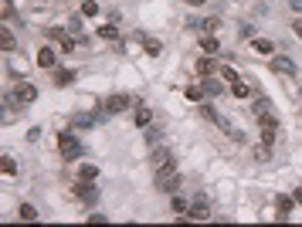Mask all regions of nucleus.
Wrapping results in <instances>:
<instances>
[{
	"label": "nucleus",
	"instance_id": "obj_34",
	"mask_svg": "<svg viewBox=\"0 0 302 227\" xmlns=\"http://www.w3.org/2000/svg\"><path fill=\"white\" fill-rule=\"evenodd\" d=\"M61 51H65V55H72V51H75V41L65 38V41H61Z\"/></svg>",
	"mask_w": 302,
	"mask_h": 227
},
{
	"label": "nucleus",
	"instance_id": "obj_8",
	"mask_svg": "<svg viewBox=\"0 0 302 227\" xmlns=\"http://www.w3.org/2000/svg\"><path fill=\"white\" fill-rule=\"evenodd\" d=\"M251 51H255V55L272 58V55H275V41H268V38H251Z\"/></svg>",
	"mask_w": 302,
	"mask_h": 227
},
{
	"label": "nucleus",
	"instance_id": "obj_21",
	"mask_svg": "<svg viewBox=\"0 0 302 227\" xmlns=\"http://www.w3.org/2000/svg\"><path fill=\"white\" fill-rule=\"evenodd\" d=\"M143 51H146L150 58H156L160 51H163V44H160V41H153V38H143Z\"/></svg>",
	"mask_w": 302,
	"mask_h": 227
},
{
	"label": "nucleus",
	"instance_id": "obj_2",
	"mask_svg": "<svg viewBox=\"0 0 302 227\" xmlns=\"http://www.w3.org/2000/svg\"><path fill=\"white\" fill-rule=\"evenodd\" d=\"M58 152H61L65 159H78V156H82V143H78L72 133H58Z\"/></svg>",
	"mask_w": 302,
	"mask_h": 227
},
{
	"label": "nucleus",
	"instance_id": "obj_22",
	"mask_svg": "<svg viewBox=\"0 0 302 227\" xmlns=\"http://www.w3.org/2000/svg\"><path fill=\"white\" fill-rule=\"evenodd\" d=\"M204 92L214 98V95H221L224 88H221V81H217V78H210V75H207V78H204Z\"/></svg>",
	"mask_w": 302,
	"mask_h": 227
},
{
	"label": "nucleus",
	"instance_id": "obj_12",
	"mask_svg": "<svg viewBox=\"0 0 302 227\" xmlns=\"http://www.w3.org/2000/svg\"><path fill=\"white\" fill-rule=\"evenodd\" d=\"M173 156H170V150H153V156H150V163H153V170H160V166H167Z\"/></svg>",
	"mask_w": 302,
	"mask_h": 227
},
{
	"label": "nucleus",
	"instance_id": "obj_11",
	"mask_svg": "<svg viewBox=\"0 0 302 227\" xmlns=\"http://www.w3.org/2000/svg\"><path fill=\"white\" fill-rule=\"evenodd\" d=\"M0 48L10 55V51H17V41H14V34H10V27H0Z\"/></svg>",
	"mask_w": 302,
	"mask_h": 227
},
{
	"label": "nucleus",
	"instance_id": "obj_18",
	"mask_svg": "<svg viewBox=\"0 0 302 227\" xmlns=\"http://www.w3.org/2000/svg\"><path fill=\"white\" fill-rule=\"evenodd\" d=\"M217 24H221L217 17H207V20H194V27H201L204 34H214V31H217Z\"/></svg>",
	"mask_w": 302,
	"mask_h": 227
},
{
	"label": "nucleus",
	"instance_id": "obj_31",
	"mask_svg": "<svg viewBox=\"0 0 302 227\" xmlns=\"http://www.w3.org/2000/svg\"><path fill=\"white\" fill-rule=\"evenodd\" d=\"M0 166H3V173H7V176H17V163H14L10 156H3V163H0Z\"/></svg>",
	"mask_w": 302,
	"mask_h": 227
},
{
	"label": "nucleus",
	"instance_id": "obj_29",
	"mask_svg": "<svg viewBox=\"0 0 302 227\" xmlns=\"http://www.w3.org/2000/svg\"><path fill=\"white\" fill-rule=\"evenodd\" d=\"M44 34H48V41H58V44H61L65 38H68V31H61V27H48Z\"/></svg>",
	"mask_w": 302,
	"mask_h": 227
},
{
	"label": "nucleus",
	"instance_id": "obj_6",
	"mask_svg": "<svg viewBox=\"0 0 302 227\" xmlns=\"http://www.w3.org/2000/svg\"><path fill=\"white\" fill-rule=\"evenodd\" d=\"M75 197L85 200V204H95L99 200V190L92 187V180H82V183H75Z\"/></svg>",
	"mask_w": 302,
	"mask_h": 227
},
{
	"label": "nucleus",
	"instance_id": "obj_25",
	"mask_svg": "<svg viewBox=\"0 0 302 227\" xmlns=\"http://www.w3.org/2000/svg\"><path fill=\"white\" fill-rule=\"evenodd\" d=\"M204 95H207L204 92V85H187V98L190 102H204Z\"/></svg>",
	"mask_w": 302,
	"mask_h": 227
},
{
	"label": "nucleus",
	"instance_id": "obj_23",
	"mask_svg": "<svg viewBox=\"0 0 302 227\" xmlns=\"http://www.w3.org/2000/svg\"><path fill=\"white\" fill-rule=\"evenodd\" d=\"M275 136H279V129H275V126H262V133H258V139H262L265 146H272V143H275Z\"/></svg>",
	"mask_w": 302,
	"mask_h": 227
},
{
	"label": "nucleus",
	"instance_id": "obj_3",
	"mask_svg": "<svg viewBox=\"0 0 302 227\" xmlns=\"http://www.w3.org/2000/svg\"><path fill=\"white\" fill-rule=\"evenodd\" d=\"M132 105H139V102L129 98V95H109V98H105V112H126Z\"/></svg>",
	"mask_w": 302,
	"mask_h": 227
},
{
	"label": "nucleus",
	"instance_id": "obj_28",
	"mask_svg": "<svg viewBox=\"0 0 302 227\" xmlns=\"http://www.w3.org/2000/svg\"><path fill=\"white\" fill-rule=\"evenodd\" d=\"M268 109H272V102H268V98H255V105H251V115L258 119V115L268 112Z\"/></svg>",
	"mask_w": 302,
	"mask_h": 227
},
{
	"label": "nucleus",
	"instance_id": "obj_5",
	"mask_svg": "<svg viewBox=\"0 0 302 227\" xmlns=\"http://www.w3.org/2000/svg\"><path fill=\"white\" fill-rule=\"evenodd\" d=\"M272 72L275 75H296V61L292 58H285V55H272Z\"/></svg>",
	"mask_w": 302,
	"mask_h": 227
},
{
	"label": "nucleus",
	"instance_id": "obj_32",
	"mask_svg": "<svg viewBox=\"0 0 302 227\" xmlns=\"http://www.w3.org/2000/svg\"><path fill=\"white\" fill-rule=\"evenodd\" d=\"M217 72H221V78H227V81H234V78H238V72H234V68H231V65H221V68H217Z\"/></svg>",
	"mask_w": 302,
	"mask_h": 227
},
{
	"label": "nucleus",
	"instance_id": "obj_19",
	"mask_svg": "<svg viewBox=\"0 0 302 227\" xmlns=\"http://www.w3.org/2000/svg\"><path fill=\"white\" fill-rule=\"evenodd\" d=\"M170 207H173V214H180V217H187V200L180 197V193H173V200H170Z\"/></svg>",
	"mask_w": 302,
	"mask_h": 227
},
{
	"label": "nucleus",
	"instance_id": "obj_35",
	"mask_svg": "<svg viewBox=\"0 0 302 227\" xmlns=\"http://www.w3.org/2000/svg\"><path fill=\"white\" fill-rule=\"evenodd\" d=\"M89 224H105V214H89Z\"/></svg>",
	"mask_w": 302,
	"mask_h": 227
},
{
	"label": "nucleus",
	"instance_id": "obj_15",
	"mask_svg": "<svg viewBox=\"0 0 302 227\" xmlns=\"http://www.w3.org/2000/svg\"><path fill=\"white\" fill-rule=\"evenodd\" d=\"M99 38H105V41H119V27H115V24H99Z\"/></svg>",
	"mask_w": 302,
	"mask_h": 227
},
{
	"label": "nucleus",
	"instance_id": "obj_10",
	"mask_svg": "<svg viewBox=\"0 0 302 227\" xmlns=\"http://www.w3.org/2000/svg\"><path fill=\"white\" fill-rule=\"evenodd\" d=\"M214 72H217V65H214V55H204L201 61H197V75H201V78L214 75Z\"/></svg>",
	"mask_w": 302,
	"mask_h": 227
},
{
	"label": "nucleus",
	"instance_id": "obj_4",
	"mask_svg": "<svg viewBox=\"0 0 302 227\" xmlns=\"http://www.w3.org/2000/svg\"><path fill=\"white\" fill-rule=\"evenodd\" d=\"M14 98H17L20 105H31V102L38 98V88H34L31 81H17V85H14Z\"/></svg>",
	"mask_w": 302,
	"mask_h": 227
},
{
	"label": "nucleus",
	"instance_id": "obj_14",
	"mask_svg": "<svg viewBox=\"0 0 302 227\" xmlns=\"http://www.w3.org/2000/svg\"><path fill=\"white\" fill-rule=\"evenodd\" d=\"M72 81H75V72H68V68H58V72H55V85H58V88L72 85Z\"/></svg>",
	"mask_w": 302,
	"mask_h": 227
},
{
	"label": "nucleus",
	"instance_id": "obj_1",
	"mask_svg": "<svg viewBox=\"0 0 302 227\" xmlns=\"http://www.w3.org/2000/svg\"><path fill=\"white\" fill-rule=\"evenodd\" d=\"M156 173V190H163V193H177V187H180V170H177V163H167V166H160Z\"/></svg>",
	"mask_w": 302,
	"mask_h": 227
},
{
	"label": "nucleus",
	"instance_id": "obj_17",
	"mask_svg": "<svg viewBox=\"0 0 302 227\" xmlns=\"http://www.w3.org/2000/svg\"><path fill=\"white\" fill-rule=\"evenodd\" d=\"M95 176H99V166H95V163H82V166H78V180H95Z\"/></svg>",
	"mask_w": 302,
	"mask_h": 227
},
{
	"label": "nucleus",
	"instance_id": "obj_30",
	"mask_svg": "<svg viewBox=\"0 0 302 227\" xmlns=\"http://www.w3.org/2000/svg\"><path fill=\"white\" fill-rule=\"evenodd\" d=\"M255 159H258V163H268V159H272V150H268V146H258V150H255Z\"/></svg>",
	"mask_w": 302,
	"mask_h": 227
},
{
	"label": "nucleus",
	"instance_id": "obj_7",
	"mask_svg": "<svg viewBox=\"0 0 302 227\" xmlns=\"http://www.w3.org/2000/svg\"><path fill=\"white\" fill-rule=\"evenodd\" d=\"M190 221H210V210H207V197H197V204L187 210Z\"/></svg>",
	"mask_w": 302,
	"mask_h": 227
},
{
	"label": "nucleus",
	"instance_id": "obj_13",
	"mask_svg": "<svg viewBox=\"0 0 302 227\" xmlns=\"http://www.w3.org/2000/svg\"><path fill=\"white\" fill-rule=\"evenodd\" d=\"M201 51H204V55H217V51H221L217 38H214V34H204V38H201Z\"/></svg>",
	"mask_w": 302,
	"mask_h": 227
},
{
	"label": "nucleus",
	"instance_id": "obj_9",
	"mask_svg": "<svg viewBox=\"0 0 302 227\" xmlns=\"http://www.w3.org/2000/svg\"><path fill=\"white\" fill-rule=\"evenodd\" d=\"M292 200H296V197H279V200H275V217H279V221H289V214H292Z\"/></svg>",
	"mask_w": 302,
	"mask_h": 227
},
{
	"label": "nucleus",
	"instance_id": "obj_27",
	"mask_svg": "<svg viewBox=\"0 0 302 227\" xmlns=\"http://www.w3.org/2000/svg\"><path fill=\"white\" fill-rule=\"evenodd\" d=\"M17 214H20V221H38V210L31 207V204H20Z\"/></svg>",
	"mask_w": 302,
	"mask_h": 227
},
{
	"label": "nucleus",
	"instance_id": "obj_36",
	"mask_svg": "<svg viewBox=\"0 0 302 227\" xmlns=\"http://www.w3.org/2000/svg\"><path fill=\"white\" fill-rule=\"evenodd\" d=\"M292 31H296V34L302 38V17H299V20H292Z\"/></svg>",
	"mask_w": 302,
	"mask_h": 227
},
{
	"label": "nucleus",
	"instance_id": "obj_16",
	"mask_svg": "<svg viewBox=\"0 0 302 227\" xmlns=\"http://www.w3.org/2000/svg\"><path fill=\"white\" fill-rule=\"evenodd\" d=\"M38 65L41 68H55V51H51V48H41L38 51Z\"/></svg>",
	"mask_w": 302,
	"mask_h": 227
},
{
	"label": "nucleus",
	"instance_id": "obj_26",
	"mask_svg": "<svg viewBox=\"0 0 302 227\" xmlns=\"http://www.w3.org/2000/svg\"><path fill=\"white\" fill-rule=\"evenodd\" d=\"M99 14V0H82V17H95Z\"/></svg>",
	"mask_w": 302,
	"mask_h": 227
},
{
	"label": "nucleus",
	"instance_id": "obj_24",
	"mask_svg": "<svg viewBox=\"0 0 302 227\" xmlns=\"http://www.w3.org/2000/svg\"><path fill=\"white\" fill-rule=\"evenodd\" d=\"M150 122H153V112H150V109H136V126H139V129H146Z\"/></svg>",
	"mask_w": 302,
	"mask_h": 227
},
{
	"label": "nucleus",
	"instance_id": "obj_39",
	"mask_svg": "<svg viewBox=\"0 0 302 227\" xmlns=\"http://www.w3.org/2000/svg\"><path fill=\"white\" fill-rule=\"evenodd\" d=\"M292 7H296V10H302V0H292Z\"/></svg>",
	"mask_w": 302,
	"mask_h": 227
},
{
	"label": "nucleus",
	"instance_id": "obj_37",
	"mask_svg": "<svg viewBox=\"0 0 302 227\" xmlns=\"http://www.w3.org/2000/svg\"><path fill=\"white\" fill-rule=\"evenodd\" d=\"M296 204H302V187H299V190H296Z\"/></svg>",
	"mask_w": 302,
	"mask_h": 227
},
{
	"label": "nucleus",
	"instance_id": "obj_20",
	"mask_svg": "<svg viewBox=\"0 0 302 227\" xmlns=\"http://www.w3.org/2000/svg\"><path fill=\"white\" fill-rule=\"evenodd\" d=\"M248 92H251V88H248L241 78H234V81H231V95H234V98H248Z\"/></svg>",
	"mask_w": 302,
	"mask_h": 227
},
{
	"label": "nucleus",
	"instance_id": "obj_38",
	"mask_svg": "<svg viewBox=\"0 0 302 227\" xmlns=\"http://www.w3.org/2000/svg\"><path fill=\"white\" fill-rule=\"evenodd\" d=\"M187 3H190V7H201V3H204V0H187Z\"/></svg>",
	"mask_w": 302,
	"mask_h": 227
},
{
	"label": "nucleus",
	"instance_id": "obj_33",
	"mask_svg": "<svg viewBox=\"0 0 302 227\" xmlns=\"http://www.w3.org/2000/svg\"><path fill=\"white\" fill-rule=\"evenodd\" d=\"M95 115H75V126H92Z\"/></svg>",
	"mask_w": 302,
	"mask_h": 227
}]
</instances>
